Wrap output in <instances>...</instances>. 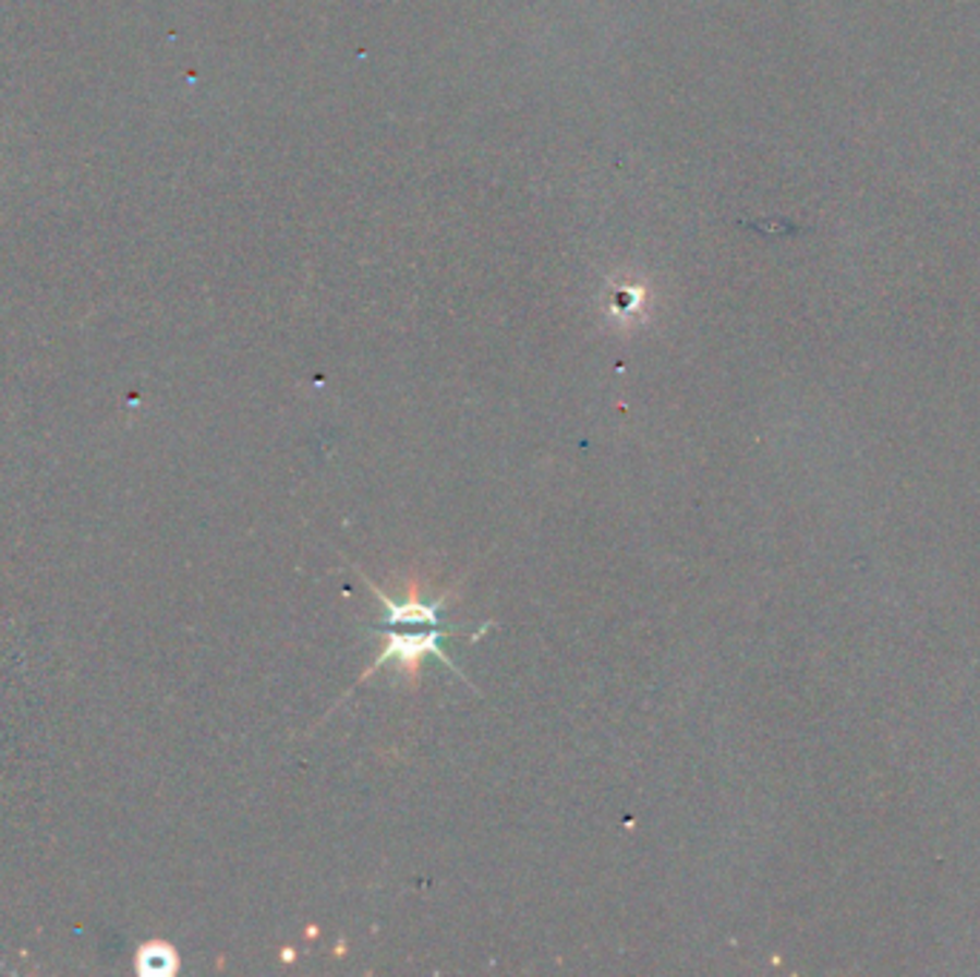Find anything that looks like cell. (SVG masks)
<instances>
[{"label": "cell", "mask_w": 980, "mask_h": 977, "mask_svg": "<svg viewBox=\"0 0 980 977\" xmlns=\"http://www.w3.org/2000/svg\"><path fill=\"white\" fill-rule=\"evenodd\" d=\"M176 966V954L167 946H149L141 954V969L144 972H172Z\"/></svg>", "instance_id": "cell-1"}]
</instances>
